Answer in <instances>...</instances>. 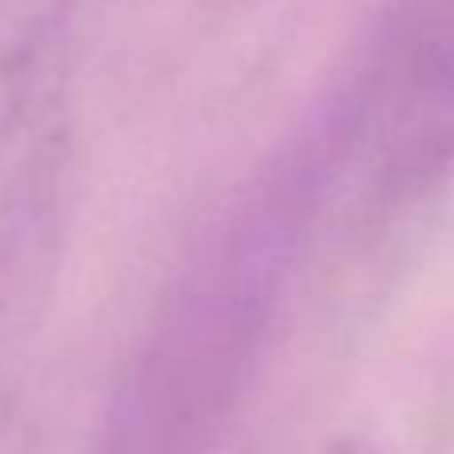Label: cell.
Here are the masks:
<instances>
[{
    "label": "cell",
    "mask_w": 454,
    "mask_h": 454,
    "mask_svg": "<svg viewBox=\"0 0 454 454\" xmlns=\"http://www.w3.org/2000/svg\"><path fill=\"white\" fill-rule=\"evenodd\" d=\"M299 204V184L259 192L188 263L124 391L112 454H212L271 331Z\"/></svg>",
    "instance_id": "6da1fadb"
},
{
    "label": "cell",
    "mask_w": 454,
    "mask_h": 454,
    "mask_svg": "<svg viewBox=\"0 0 454 454\" xmlns=\"http://www.w3.org/2000/svg\"><path fill=\"white\" fill-rule=\"evenodd\" d=\"M339 168L375 204L454 176V0H403L343 120Z\"/></svg>",
    "instance_id": "7a4b0ae2"
},
{
    "label": "cell",
    "mask_w": 454,
    "mask_h": 454,
    "mask_svg": "<svg viewBox=\"0 0 454 454\" xmlns=\"http://www.w3.org/2000/svg\"><path fill=\"white\" fill-rule=\"evenodd\" d=\"M331 454H359V450H347V447H339V450H331Z\"/></svg>",
    "instance_id": "3957f363"
}]
</instances>
